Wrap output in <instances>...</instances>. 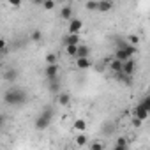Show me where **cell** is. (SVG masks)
<instances>
[{
	"mask_svg": "<svg viewBox=\"0 0 150 150\" xmlns=\"http://www.w3.org/2000/svg\"><path fill=\"white\" fill-rule=\"evenodd\" d=\"M7 41H6V37H0V53H6V50H7Z\"/></svg>",
	"mask_w": 150,
	"mask_h": 150,
	"instance_id": "obj_26",
	"label": "cell"
},
{
	"mask_svg": "<svg viewBox=\"0 0 150 150\" xmlns=\"http://www.w3.org/2000/svg\"><path fill=\"white\" fill-rule=\"evenodd\" d=\"M90 55V50H88V46H85V44H78V50H76V57H88Z\"/></svg>",
	"mask_w": 150,
	"mask_h": 150,
	"instance_id": "obj_16",
	"label": "cell"
},
{
	"mask_svg": "<svg viewBox=\"0 0 150 150\" xmlns=\"http://www.w3.org/2000/svg\"><path fill=\"white\" fill-rule=\"evenodd\" d=\"M115 58H118V60H122V62H124V60H127V58H131V57L127 55V51H125V48L122 46V48H118V50L115 51Z\"/></svg>",
	"mask_w": 150,
	"mask_h": 150,
	"instance_id": "obj_18",
	"label": "cell"
},
{
	"mask_svg": "<svg viewBox=\"0 0 150 150\" xmlns=\"http://www.w3.org/2000/svg\"><path fill=\"white\" fill-rule=\"evenodd\" d=\"M34 2H35V4H41V2H42V0H34Z\"/></svg>",
	"mask_w": 150,
	"mask_h": 150,
	"instance_id": "obj_32",
	"label": "cell"
},
{
	"mask_svg": "<svg viewBox=\"0 0 150 150\" xmlns=\"http://www.w3.org/2000/svg\"><path fill=\"white\" fill-rule=\"evenodd\" d=\"M85 7H87L88 11H97V0H88Z\"/></svg>",
	"mask_w": 150,
	"mask_h": 150,
	"instance_id": "obj_24",
	"label": "cell"
},
{
	"mask_svg": "<svg viewBox=\"0 0 150 150\" xmlns=\"http://www.w3.org/2000/svg\"><path fill=\"white\" fill-rule=\"evenodd\" d=\"M51 117H53V111L46 110V111H44L41 117H37V120H35V127H37L39 131L46 129V127L50 125V122H51Z\"/></svg>",
	"mask_w": 150,
	"mask_h": 150,
	"instance_id": "obj_2",
	"label": "cell"
},
{
	"mask_svg": "<svg viewBox=\"0 0 150 150\" xmlns=\"http://www.w3.org/2000/svg\"><path fill=\"white\" fill-rule=\"evenodd\" d=\"M57 104L62 106V108H67L71 104V94L67 92H58L57 94Z\"/></svg>",
	"mask_w": 150,
	"mask_h": 150,
	"instance_id": "obj_7",
	"label": "cell"
},
{
	"mask_svg": "<svg viewBox=\"0 0 150 150\" xmlns=\"http://www.w3.org/2000/svg\"><path fill=\"white\" fill-rule=\"evenodd\" d=\"M141 125H143V120H139V118H136V117H134V118H132V127L139 129Z\"/></svg>",
	"mask_w": 150,
	"mask_h": 150,
	"instance_id": "obj_27",
	"label": "cell"
},
{
	"mask_svg": "<svg viewBox=\"0 0 150 150\" xmlns=\"http://www.w3.org/2000/svg\"><path fill=\"white\" fill-rule=\"evenodd\" d=\"M108 65H110V69L117 74V72H122V60H118V58H111L110 62H108Z\"/></svg>",
	"mask_w": 150,
	"mask_h": 150,
	"instance_id": "obj_13",
	"label": "cell"
},
{
	"mask_svg": "<svg viewBox=\"0 0 150 150\" xmlns=\"http://www.w3.org/2000/svg\"><path fill=\"white\" fill-rule=\"evenodd\" d=\"M139 104H141V106H145L146 110H150V97H143V101H141Z\"/></svg>",
	"mask_w": 150,
	"mask_h": 150,
	"instance_id": "obj_28",
	"label": "cell"
},
{
	"mask_svg": "<svg viewBox=\"0 0 150 150\" xmlns=\"http://www.w3.org/2000/svg\"><path fill=\"white\" fill-rule=\"evenodd\" d=\"M30 39H32V41H41V39H42V32H41V30H34V32L30 34Z\"/></svg>",
	"mask_w": 150,
	"mask_h": 150,
	"instance_id": "obj_23",
	"label": "cell"
},
{
	"mask_svg": "<svg viewBox=\"0 0 150 150\" xmlns=\"http://www.w3.org/2000/svg\"><path fill=\"white\" fill-rule=\"evenodd\" d=\"M41 6H42L44 11H53V9L57 7V2H55V0H42Z\"/></svg>",
	"mask_w": 150,
	"mask_h": 150,
	"instance_id": "obj_19",
	"label": "cell"
},
{
	"mask_svg": "<svg viewBox=\"0 0 150 150\" xmlns=\"http://www.w3.org/2000/svg\"><path fill=\"white\" fill-rule=\"evenodd\" d=\"M6 2L13 7V9H18V7H21V4H23V0H6Z\"/></svg>",
	"mask_w": 150,
	"mask_h": 150,
	"instance_id": "obj_22",
	"label": "cell"
},
{
	"mask_svg": "<svg viewBox=\"0 0 150 150\" xmlns=\"http://www.w3.org/2000/svg\"><path fill=\"white\" fill-rule=\"evenodd\" d=\"M90 146H92L94 150H103V148H104L106 145H104L103 141H92V143H90Z\"/></svg>",
	"mask_w": 150,
	"mask_h": 150,
	"instance_id": "obj_25",
	"label": "cell"
},
{
	"mask_svg": "<svg viewBox=\"0 0 150 150\" xmlns=\"http://www.w3.org/2000/svg\"><path fill=\"white\" fill-rule=\"evenodd\" d=\"M134 117L145 122V120H148V117H150V110H146V108L141 106V104H136V108H134Z\"/></svg>",
	"mask_w": 150,
	"mask_h": 150,
	"instance_id": "obj_6",
	"label": "cell"
},
{
	"mask_svg": "<svg viewBox=\"0 0 150 150\" xmlns=\"http://www.w3.org/2000/svg\"><path fill=\"white\" fill-rule=\"evenodd\" d=\"M74 143H76L78 146H87V143H88V139H87V136H85V132H78L76 136H74Z\"/></svg>",
	"mask_w": 150,
	"mask_h": 150,
	"instance_id": "obj_14",
	"label": "cell"
},
{
	"mask_svg": "<svg viewBox=\"0 0 150 150\" xmlns=\"http://www.w3.org/2000/svg\"><path fill=\"white\" fill-rule=\"evenodd\" d=\"M44 62H46V64H57V55H55V53H46Z\"/></svg>",
	"mask_w": 150,
	"mask_h": 150,
	"instance_id": "obj_21",
	"label": "cell"
},
{
	"mask_svg": "<svg viewBox=\"0 0 150 150\" xmlns=\"http://www.w3.org/2000/svg\"><path fill=\"white\" fill-rule=\"evenodd\" d=\"M44 76H46V80H57L58 78V65L57 64H46Z\"/></svg>",
	"mask_w": 150,
	"mask_h": 150,
	"instance_id": "obj_5",
	"label": "cell"
},
{
	"mask_svg": "<svg viewBox=\"0 0 150 150\" xmlns=\"http://www.w3.org/2000/svg\"><path fill=\"white\" fill-rule=\"evenodd\" d=\"M60 18H62V20H65V21H69V20L72 18V7L64 4V6L60 7Z\"/></svg>",
	"mask_w": 150,
	"mask_h": 150,
	"instance_id": "obj_10",
	"label": "cell"
},
{
	"mask_svg": "<svg viewBox=\"0 0 150 150\" xmlns=\"http://www.w3.org/2000/svg\"><path fill=\"white\" fill-rule=\"evenodd\" d=\"M139 41H141V37H139L138 34H131V35L127 37V44H132V46H138Z\"/></svg>",
	"mask_w": 150,
	"mask_h": 150,
	"instance_id": "obj_20",
	"label": "cell"
},
{
	"mask_svg": "<svg viewBox=\"0 0 150 150\" xmlns=\"http://www.w3.org/2000/svg\"><path fill=\"white\" fill-rule=\"evenodd\" d=\"M16 74H18L16 71H9V72L6 74V78H7V80H14V78H16Z\"/></svg>",
	"mask_w": 150,
	"mask_h": 150,
	"instance_id": "obj_29",
	"label": "cell"
},
{
	"mask_svg": "<svg viewBox=\"0 0 150 150\" xmlns=\"http://www.w3.org/2000/svg\"><path fill=\"white\" fill-rule=\"evenodd\" d=\"M83 30V21L78 18H71L67 25V34H80Z\"/></svg>",
	"mask_w": 150,
	"mask_h": 150,
	"instance_id": "obj_4",
	"label": "cell"
},
{
	"mask_svg": "<svg viewBox=\"0 0 150 150\" xmlns=\"http://www.w3.org/2000/svg\"><path fill=\"white\" fill-rule=\"evenodd\" d=\"M81 42V39H80V34H67L65 37H64V44H80Z\"/></svg>",
	"mask_w": 150,
	"mask_h": 150,
	"instance_id": "obj_9",
	"label": "cell"
},
{
	"mask_svg": "<svg viewBox=\"0 0 150 150\" xmlns=\"http://www.w3.org/2000/svg\"><path fill=\"white\" fill-rule=\"evenodd\" d=\"M64 50H65V55H67V57H76L78 46H76V44H64Z\"/></svg>",
	"mask_w": 150,
	"mask_h": 150,
	"instance_id": "obj_17",
	"label": "cell"
},
{
	"mask_svg": "<svg viewBox=\"0 0 150 150\" xmlns=\"http://www.w3.org/2000/svg\"><path fill=\"white\" fill-rule=\"evenodd\" d=\"M25 99H27V96L23 90H7L4 96V101L11 106H18L21 103H25Z\"/></svg>",
	"mask_w": 150,
	"mask_h": 150,
	"instance_id": "obj_1",
	"label": "cell"
},
{
	"mask_svg": "<svg viewBox=\"0 0 150 150\" xmlns=\"http://www.w3.org/2000/svg\"><path fill=\"white\" fill-rule=\"evenodd\" d=\"M92 64H90V58L88 57H76V67L78 69H88Z\"/></svg>",
	"mask_w": 150,
	"mask_h": 150,
	"instance_id": "obj_12",
	"label": "cell"
},
{
	"mask_svg": "<svg viewBox=\"0 0 150 150\" xmlns=\"http://www.w3.org/2000/svg\"><path fill=\"white\" fill-rule=\"evenodd\" d=\"M72 129L76 131V132H85V131H87V122H85L83 118L74 120V122H72Z\"/></svg>",
	"mask_w": 150,
	"mask_h": 150,
	"instance_id": "obj_11",
	"label": "cell"
},
{
	"mask_svg": "<svg viewBox=\"0 0 150 150\" xmlns=\"http://www.w3.org/2000/svg\"><path fill=\"white\" fill-rule=\"evenodd\" d=\"M125 148H129V143H127V139H125L124 136L117 138V143H115V150H125Z\"/></svg>",
	"mask_w": 150,
	"mask_h": 150,
	"instance_id": "obj_15",
	"label": "cell"
},
{
	"mask_svg": "<svg viewBox=\"0 0 150 150\" xmlns=\"http://www.w3.org/2000/svg\"><path fill=\"white\" fill-rule=\"evenodd\" d=\"M111 9H113V2H111V0H99V2H97V11L108 13Z\"/></svg>",
	"mask_w": 150,
	"mask_h": 150,
	"instance_id": "obj_8",
	"label": "cell"
},
{
	"mask_svg": "<svg viewBox=\"0 0 150 150\" xmlns=\"http://www.w3.org/2000/svg\"><path fill=\"white\" fill-rule=\"evenodd\" d=\"M57 4H65V0H55Z\"/></svg>",
	"mask_w": 150,
	"mask_h": 150,
	"instance_id": "obj_31",
	"label": "cell"
},
{
	"mask_svg": "<svg viewBox=\"0 0 150 150\" xmlns=\"http://www.w3.org/2000/svg\"><path fill=\"white\" fill-rule=\"evenodd\" d=\"M122 72L125 74V76H132V74L136 72V60L132 57L122 62Z\"/></svg>",
	"mask_w": 150,
	"mask_h": 150,
	"instance_id": "obj_3",
	"label": "cell"
},
{
	"mask_svg": "<svg viewBox=\"0 0 150 150\" xmlns=\"http://www.w3.org/2000/svg\"><path fill=\"white\" fill-rule=\"evenodd\" d=\"M4 124H6V117H4V115H0V127H2Z\"/></svg>",
	"mask_w": 150,
	"mask_h": 150,
	"instance_id": "obj_30",
	"label": "cell"
}]
</instances>
